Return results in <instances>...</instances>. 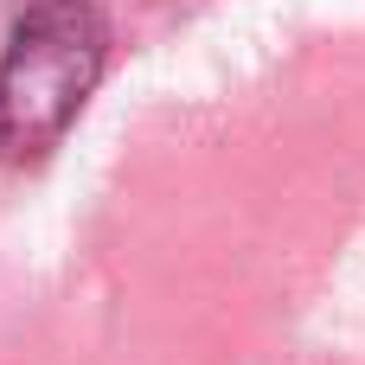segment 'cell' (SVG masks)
I'll return each mask as SVG.
<instances>
[{"label": "cell", "mask_w": 365, "mask_h": 365, "mask_svg": "<svg viewBox=\"0 0 365 365\" xmlns=\"http://www.w3.org/2000/svg\"><path fill=\"white\" fill-rule=\"evenodd\" d=\"M109 64V19L96 0H26L0 51V167H38Z\"/></svg>", "instance_id": "6da1fadb"}]
</instances>
